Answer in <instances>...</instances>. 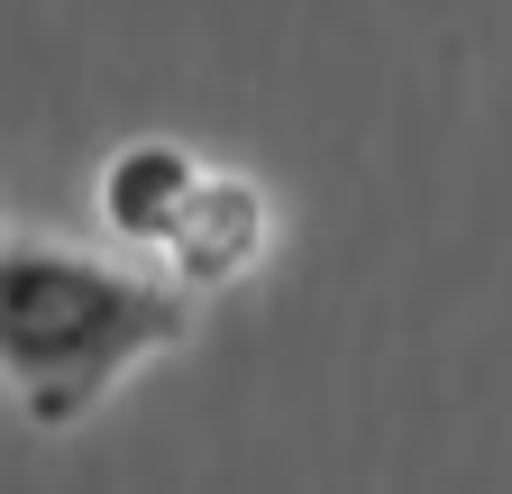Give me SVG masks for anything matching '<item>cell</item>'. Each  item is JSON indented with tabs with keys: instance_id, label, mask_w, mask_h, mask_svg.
<instances>
[{
	"instance_id": "6da1fadb",
	"label": "cell",
	"mask_w": 512,
	"mask_h": 494,
	"mask_svg": "<svg viewBox=\"0 0 512 494\" xmlns=\"http://www.w3.org/2000/svg\"><path fill=\"white\" fill-rule=\"evenodd\" d=\"M192 339V293L83 247L0 238V394L37 430L92 421L147 357Z\"/></svg>"
},
{
	"instance_id": "7a4b0ae2",
	"label": "cell",
	"mask_w": 512,
	"mask_h": 494,
	"mask_svg": "<svg viewBox=\"0 0 512 494\" xmlns=\"http://www.w3.org/2000/svg\"><path fill=\"white\" fill-rule=\"evenodd\" d=\"M256 257H266V193H256L247 174H202V193L183 202V220H174V238L156 247V275L165 284H183L192 302L202 293H220V284H238Z\"/></svg>"
},
{
	"instance_id": "3957f363",
	"label": "cell",
	"mask_w": 512,
	"mask_h": 494,
	"mask_svg": "<svg viewBox=\"0 0 512 494\" xmlns=\"http://www.w3.org/2000/svg\"><path fill=\"white\" fill-rule=\"evenodd\" d=\"M202 174H211V165L192 156V147H174V138L119 147V156L101 165V229L156 257V247L174 238V220H183V202L202 193Z\"/></svg>"
}]
</instances>
